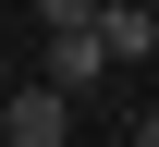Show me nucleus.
Listing matches in <instances>:
<instances>
[{"label":"nucleus","mask_w":159,"mask_h":147,"mask_svg":"<svg viewBox=\"0 0 159 147\" xmlns=\"http://www.w3.org/2000/svg\"><path fill=\"white\" fill-rule=\"evenodd\" d=\"M61 135H74V98H49V86L0 98V147H61Z\"/></svg>","instance_id":"obj_1"},{"label":"nucleus","mask_w":159,"mask_h":147,"mask_svg":"<svg viewBox=\"0 0 159 147\" xmlns=\"http://www.w3.org/2000/svg\"><path fill=\"white\" fill-rule=\"evenodd\" d=\"M86 37H98V62H147V49H159V0H98Z\"/></svg>","instance_id":"obj_2"},{"label":"nucleus","mask_w":159,"mask_h":147,"mask_svg":"<svg viewBox=\"0 0 159 147\" xmlns=\"http://www.w3.org/2000/svg\"><path fill=\"white\" fill-rule=\"evenodd\" d=\"M98 37H49V62H37V86H49V98H98Z\"/></svg>","instance_id":"obj_3"},{"label":"nucleus","mask_w":159,"mask_h":147,"mask_svg":"<svg viewBox=\"0 0 159 147\" xmlns=\"http://www.w3.org/2000/svg\"><path fill=\"white\" fill-rule=\"evenodd\" d=\"M37 25H49V37H86V25H98V0H37Z\"/></svg>","instance_id":"obj_4"},{"label":"nucleus","mask_w":159,"mask_h":147,"mask_svg":"<svg viewBox=\"0 0 159 147\" xmlns=\"http://www.w3.org/2000/svg\"><path fill=\"white\" fill-rule=\"evenodd\" d=\"M135 147H159V110H147V123H135Z\"/></svg>","instance_id":"obj_5"}]
</instances>
